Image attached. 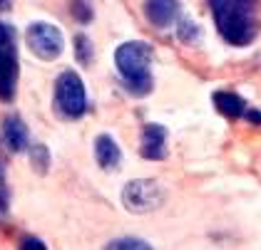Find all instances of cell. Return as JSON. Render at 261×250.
<instances>
[{
  "label": "cell",
  "mask_w": 261,
  "mask_h": 250,
  "mask_svg": "<svg viewBox=\"0 0 261 250\" xmlns=\"http://www.w3.org/2000/svg\"><path fill=\"white\" fill-rule=\"evenodd\" d=\"M124 87H127L129 95H137V97L149 95V92H152V75H147V77H142V79H135V82H124Z\"/></svg>",
  "instance_id": "obj_15"
},
{
  "label": "cell",
  "mask_w": 261,
  "mask_h": 250,
  "mask_svg": "<svg viewBox=\"0 0 261 250\" xmlns=\"http://www.w3.org/2000/svg\"><path fill=\"white\" fill-rule=\"evenodd\" d=\"M0 183H3V169H0Z\"/></svg>",
  "instance_id": "obj_23"
},
{
  "label": "cell",
  "mask_w": 261,
  "mask_h": 250,
  "mask_svg": "<svg viewBox=\"0 0 261 250\" xmlns=\"http://www.w3.org/2000/svg\"><path fill=\"white\" fill-rule=\"evenodd\" d=\"M25 42H28V47L35 57L47 59V62L60 57L62 47H65L62 33L50 22H33L25 33Z\"/></svg>",
  "instance_id": "obj_5"
},
{
  "label": "cell",
  "mask_w": 261,
  "mask_h": 250,
  "mask_svg": "<svg viewBox=\"0 0 261 250\" xmlns=\"http://www.w3.org/2000/svg\"><path fill=\"white\" fill-rule=\"evenodd\" d=\"M5 215H8V206H5V201L0 198V223L5 221Z\"/></svg>",
  "instance_id": "obj_21"
},
{
  "label": "cell",
  "mask_w": 261,
  "mask_h": 250,
  "mask_svg": "<svg viewBox=\"0 0 261 250\" xmlns=\"http://www.w3.org/2000/svg\"><path fill=\"white\" fill-rule=\"evenodd\" d=\"M177 35H179L184 42H194V40L199 38V27H197L194 22L187 20V22H181L179 27H177Z\"/></svg>",
  "instance_id": "obj_16"
},
{
  "label": "cell",
  "mask_w": 261,
  "mask_h": 250,
  "mask_svg": "<svg viewBox=\"0 0 261 250\" xmlns=\"http://www.w3.org/2000/svg\"><path fill=\"white\" fill-rule=\"evenodd\" d=\"M162 203H164V189L154 178H137L122 189V206L129 213L144 215L157 211Z\"/></svg>",
  "instance_id": "obj_2"
},
{
  "label": "cell",
  "mask_w": 261,
  "mask_h": 250,
  "mask_svg": "<svg viewBox=\"0 0 261 250\" xmlns=\"http://www.w3.org/2000/svg\"><path fill=\"white\" fill-rule=\"evenodd\" d=\"M72 13H75V18L82 20V22H90V18H92L90 8H87V5H82V3H77V5H75V10H72Z\"/></svg>",
  "instance_id": "obj_19"
},
{
  "label": "cell",
  "mask_w": 261,
  "mask_h": 250,
  "mask_svg": "<svg viewBox=\"0 0 261 250\" xmlns=\"http://www.w3.org/2000/svg\"><path fill=\"white\" fill-rule=\"evenodd\" d=\"M214 107H217V112H221L224 116H229V119H237L246 112V104H244V99L239 95H234V92H214Z\"/></svg>",
  "instance_id": "obj_11"
},
{
  "label": "cell",
  "mask_w": 261,
  "mask_h": 250,
  "mask_svg": "<svg viewBox=\"0 0 261 250\" xmlns=\"http://www.w3.org/2000/svg\"><path fill=\"white\" fill-rule=\"evenodd\" d=\"M30 164H33V169L38 173H47V169H50V151H47L45 144L30 146Z\"/></svg>",
  "instance_id": "obj_12"
},
{
  "label": "cell",
  "mask_w": 261,
  "mask_h": 250,
  "mask_svg": "<svg viewBox=\"0 0 261 250\" xmlns=\"http://www.w3.org/2000/svg\"><path fill=\"white\" fill-rule=\"evenodd\" d=\"M3 134H5V144L10 146V151H25L28 149V129H25L20 116H8Z\"/></svg>",
  "instance_id": "obj_10"
},
{
  "label": "cell",
  "mask_w": 261,
  "mask_h": 250,
  "mask_svg": "<svg viewBox=\"0 0 261 250\" xmlns=\"http://www.w3.org/2000/svg\"><path fill=\"white\" fill-rule=\"evenodd\" d=\"M13 45H15V33H13V27L5 25V22H0V50H13Z\"/></svg>",
  "instance_id": "obj_17"
},
{
  "label": "cell",
  "mask_w": 261,
  "mask_h": 250,
  "mask_svg": "<svg viewBox=\"0 0 261 250\" xmlns=\"http://www.w3.org/2000/svg\"><path fill=\"white\" fill-rule=\"evenodd\" d=\"M10 3L13 0H0V10H10Z\"/></svg>",
  "instance_id": "obj_22"
},
{
  "label": "cell",
  "mask_w": 261,
  "mask_h": 250,
  "mask_svg": "<svg viewBox=\"0 0 261 250\" xmlns=\"http://www.w3.org/2000/svg\"><path fill=\"white\" fill-rule=\"evenodd\" d=\"M95 156H97V164H100L105 171L117 169L120 161H122L120 146H117V141H115L110 134L97 136V141H95Z\"/></svg>",
  "instance_id": "obj_9"
},
{
  "label": "cell",
  "mask_w": 261,
  "mask_h": 250,
  "mask_svg": "<svg viewBox=\"0 0 261 250\" xmlns=\"http://www.w3.org/2000/svg\"><path fill=\"white\" fill-rule=\"evenodd\" d=\"M75 57L82 67H87L92 62V42L87 35H75Z\"/></svg>",
  "instance_id": "obj_13"
},
{
  "label": "cell",
  "mask_w": 261,
  "mask_h": 250,
  "mask_svg": "<svg viewBox=\"0 0 261 250\" xmlns=\"http://www.w3.org/2000/svg\"><path fill=\"white\" fill-rule=\"evenodd\" d=\"M55 109L65 119H77L87 109V95L85 84L77 72H62L55 82Z\"/></svg>",
  "instance_id": "obj_3"
},
{
  "label": "cell",
  "mask_w": 261,
  "mask_h": 250,
  "mask_svg": "<svg viewBox=\"0 0 261 250\" xmlns=\"http://www.w3.org/2000/svg\"><path fill=\"white\" fill-rule=\"evenodd\" d=\"M20 250H47V248H45V243L38 240V238H25L20 243Z\"/></svg>",
  "instance_id": "obj_18"
},
{
  "label": "cell",
  "mask_w": 261,
  "mask_h": 250,
  "mask_svg": "<svg viewBox=\"0 0 261 250\" xmlns=\"http://www.w3.org/2000/svg\"><path fill=\"white\" fill-rule=\"evenodd\" d=\"M144 15L154 27H169L179 15V3L177 0H147Z\"/></svg>",
  "instance_id": "obj_8"
},
{
  "label": "cell",
  "mask_w": 261,
  "mask_h": 250,
  "mask_svg": "<svg viewBox=\"0 0 261 250\" xmlns=\"http://www.w3.org/2000/svg\"><path fill=\"white\" fill-rule=\"evenodd\" d=\"M167 129L162 124H147L142 129V156L149 161H162L167 156Z\"/></svg>",
  "instance_id": "obj_6"
},
{
  "label": "cell",
  "mask_w": 261,
  "mask_h": 250,
  "mask_svg": "<svg viewBox=\"0 0 261 250\" xmlns=\"http://www.w3.org/2000/svg\"><path fill=\"white\" fill-rule=\"evenodd\" d=\"M105 250H152V245L140 238H120V240H112Z\"/></svg>",
  "instance_id": "obj_14"
},
{
  "label": "cell",
  "mask_w": 261,
  "mask_h": 250,
  "mask_svg": "<svg viewBox=\"0 0 261 250\" xmlns=\"http://www.w3.org/2000/svg\"><path fill=\"white\" fill-rule=\"evenodd\" d=\"M244 114H246V119H249L251 124H261V112H254V109H246Z\"/></svg>",
  "instance_id": "obj_20"
},
{
  "label": "cell",
  "mask_w": 261,
  "mask_h": 250,
  "mask_svg": "<svg viewBox=\"0 0 261 250\" xmlns=\"http://www.w3.org/2000/svg\"><path fill=\"white\" fill-rule=\"evenodd\" d=\"M18 82V57L15 50H0V99L10 102Z\"/></svg>",
  "instance_id": "obj_7"
},
{
  "label": "cell",
  "mask_w": 261,
  "mask_h": 250,
  "mask_svg": "<svg viewBox=\"0 0 261 250\" xmlns=\"http://www.w3.org/2000/svg\"><path fill=\"white\" fill-rule=\"evenodd\" d=\"M214 20L221 38L231 45H249L256 35L254 8H221L214 10Z\"/></svg>",
  "instance_id": "obj_1"
},
{
  "label": "cell",
  "mask_w": 261,
  "mask_h": 250,
  "mask_svg": "<svg viewBox=\"0 0 261 250\" xmlns=\"http://www.w3.org/2000/svg\"><path fill=\"white\" fill-rule=\"evenodd\" d=\"M149 59H152V47L149 42H124L115 52V65L120 70L124 82H135L149 75Z\"/></svg>",
  "instance_id": "obj_4"
}]
</instances>
